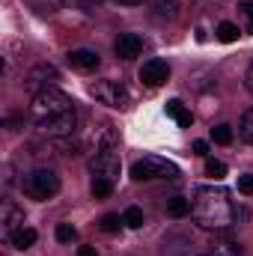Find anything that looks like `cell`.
<instances>
[{
    "mask_svg": "<svg viewBox=\"0 0 253 256\" xmlns=\"http://www.w3.org/2000/svg\"><path fill=\"white\" fill-rule=\"evenodd\" d=\"M120 224H126L120 214H104V218L98 220V226H102L104 232H116V230H120Z\"/></svg>",
    "mask_w": 253,
    "mask_h": 256,
    "instance_id": "obj_24",
    "label": "cell"
},
{
    "mask_svg": "<svg viewBox=\"0 0 253 256\" xmlns=\"http://www.w3.org/2000/svg\"><path fill=\"white\" fill-rule=\"evenodd\" d=\"M238 134H242L244 143H250L253 146V108L250 110H244V116H242V122H238Z\"/></svg>",
    "mask_w": 253,
    "mask_h": 256,
    "instance_id": "obj_18",
    "label": "cell"
},
{
    "mask_svg": "<svg viewBox=\"0 0 253 256\" xmlns=\"http://www.w3.org/2000/svg\"><path fill=\"white\" fill-rule=\"evenodd\" d=\"M21 226H24V208L6 200V202L0 206V230H3V236L12 238Z\"/></svg>",
    "mask_w": 253,
    "mask_h": 256,
    "instance_id": "obj_8",
    "label": "cell"
},
{
    "mask_svg": "<svg viewBox=\"0 0 253 256\" xmlns=\"http://www.w3.org/2000/svg\"><path fill=\"white\" fill-rule=\"evenodd\" d=\"M190 214L202 230H230L236 224V206L226 188H196L190 200Z\"/></svg>",
    "mask_w": 253,
    "mask_h": 256,
    "instance_id": "obj_1",
    "label": "cell"
},
{
    "mask_svg": "<svg viewBox=\"0 0 253 256\" xmlns=\"http://www.w3.org/2000/svg\"><path fill=\"white\" fill-rule=\"evenodd\" d=\"M206 173H208L212 179H224V176H226V164L218 161V158H208V161H206Z\"/></svg>",
    "mask_w": 253,
    "mask_h": 256,
    "instance_id": "obj_21",
    "label": "cell"
},
{
    "mask_svg": "<svg viewBox=\"0 0 253 256\" xmlns=\"http://www.w3.org/2000/svg\"><path fill=\"white\" fill-rule=\"evenodd\" d=\"M122 220H126V226H131V230H140V226H143V212H140L137 206H131V208H126Z\"/></svg>",
    "mask_w": 253,
    "mask_h": 256,
    "instance_id": "obj_20",
    "label": "cell"
},
{
    "mask_svg": "<svg viewBox=\"0 0 253 256\" xmlns=\"http://www.w3.org/2000/svg\"><path fill=\"white\" fill-rule=\"evenodd\" d=\"M78 256H98V250L92 244H84V248H78Z\"/></svg>",
    "mask_w": 253,
    "mask_h": 256,
    "instance_id": "obj_30",
    "label": "cell"
},
{
    "mask_svg": "<svg viewBox=\"0 0 253 256\" xmlns=\"http://www.w3.org/2000/svg\"><path fill=\"white\" fill-rule=\"evenodd\" d=\"M164 110H167V116H170V120H173V122H176L179 128H190V122H194L190 110L185 108V104H182V102H179V98H170Z\"/></svg>",
    "mask_w": 253,
    "mask_h": 256,
    "instance_id": "obj_14",
    "label": "cell"
},
{
    "mask_svg": "<svg viewBox=\"0 0 253 256\" xmlns=\"http://www.w3.org/2000/svg\"><path fill=\"white\" fill-rule=\"evenodd\" d=\"M114 51H116L120 60H134L143 51V39L137 33H120V39L114 42Z\"/></svg>",
    "mask_w": 253,
    "mask_h": 256,
    "instance_id": "obj_11",
    "label": "cell"
},
{
    "mask_svg": "<svg viewBox=\"0 0 253 256\" xmlns=\"http://www.w3.org/2000/svg\"><path fill=\"white\" fill-rule=\"evenodd\" d=\"M57 80H60V68H57V66L39 63V66H33V68L24 74V90H30V92L36 96V92H42V90L57 86Z\"/></svg>",
    "mask_w": 253,
    "mask_h": 256,
    "instance_id": "obj_6",
    "label": "cell"
},
{
    "mask_svg": "<svg viewBox=\"0 0 253 256\" xmlns=\"http://www.w3.org/2000/svg\"><path fill=\"white\" fill-rule=\"evenodd\" d=\"M21 188H24V194L30 200H51V196L60 194V176L51 167H36L33 173L24 176Z\"/></svg>",
    "mask_w": 253,
    "mask_h": 256,
    "instance_id": "obj_4",
    "label": "cell"
},
{
    "mask_svg": "<svg viewBox=\"0 0 253 256\" xmlns=\"http://www.w3.org/2000/svg\"><path fill=\"white\" fill-rule=\"evenodd\" d=\"M242 36V27L238 24H232V21H220L218 24V39L220 42H236Z\"/></svg>",
    "mask_w": 253,
    "mask_h": 256,
    "instance_id": "obj_17",
    "label": "cell"
},
{
    "mask_svg": "<svg viewBox=\"0 0 253 256\" xmlns=\"http://www.w3.org/2000/svg\"><path fill=\"white\" fill-rule=\"evenodd\" d=\"M238 191H242V194H253V173L238 176Z\"/></svg>",
    "mask_w": 253,
    "mask_h": 256,
    "instance_id": "obj_27",
    "label": "cell"
},
{
    "mask_svg": "<svg viewBox=\"0 0 253 256\" xmlns=\"http://www.w3.org/2000/svg\"><path fill=\"white\" fill-rule=\"evenodd\" d=\"M116 3H122V6H140L143 0H116Z\"/></svg>",
    "mask_w": 253,
    "mask_h": 256,
    "instance_id": "obj_32",
    "label": "cell"
},
{
    "mask_svg": "<svg viewBox=\"0 0 253 256\" xmlns=\"http://www.w3.org/2000/svg\"><path fill=\"white\" fill-rule=\"evenodd\" d=\"M212 140H214V143H220V146L232 143V131H230V126H214V128H212Z\"/></svg>",
    "mask_w": 253,
    "mask_h": 256,
    "instance_id": "obj_22",
    "label": "cell"
},
{
    "mask_svg": "<svg viewBox=\"0 0 253 256\" xmlns=\"http://www.w3.org/2000/svg\"><path fill=\"white\" fill-rule=\"evenodd\" d=\"M68 110H74V102L60 92V90H42V92H36L33 96V104H30V120L36 122V128L45 126L48 120H54V116H63Z\"/></svg>",
    "mask_w": 253,
    "mask_h": 256,
    "instance_id": "obj_2",
    "label": "cell"
},
{
    "mask_svg": "<svg viewBox=\"0 0 253 256\" xmlns=\"http://www.w3.org/2000/svg\"><path fill=\"white\" fill-rule=\"evenodd\" d=\"M158 9L164 15H176V0H158Z\"/></svg>",
    "mask_w": 253,
    "mask_h": 256,
    "instance_id": "obj_28",
    "label": "cell"
},
{
    "mask_svg": "<svg viewBox=\"0 0 253 256\" xmlns=\"http://www.w3.org/2000/svg\"><path fill=\"white\" fill-rule=\"evenodd\" d=\"M66 60H68L72 68H78V72H92V68H98V63H102V57L96 51H90V48H74V51H68Z\"/></svg>",
    "mask_w": 253,
    "mask_h": 256,
    "instance_id": "obj_12",
    "label": "cell"
},
{
    "mask_svg": "<svg viewBox=\"0 0 253 256\" xmlns=\"http://www.w3.org/2000/svg\"><path fill=\"white\" fill-rule=\"evenodd\" d=\"M92 146H96V152H116V146H120V137H116V131L114 126H102L92 131Z\"/></svg>",
    "mask_w": 253,
    "mask_h": 256,
    "instance_id": "obj_13",
    "label": "cell"
},
{
    "mask_svg": "<svg viewBox=\"0 0 253 256\" xmlns=\"http://www.w3.org/2000/svg\"><path fill=\"white\" fill-rule=\"evenodd\" d=\"M238 9H242V15L248 18V33H253V0H242Z\"/></svg>",
    "mask_w": 253,
    "mask_h": 256,
    "instance_id": "obj_26",
    "label": "cell"
},
{
    "mask_svg": "<svg viewBox=\"0 0 253 256\" xmlns=\"http://www.w3.org/2000/svg\"><path fill=\"white\" fill-rule=\"evenodd\" d=\"M48 137H72V131L78 128V114L74 110H68L63 116H54V120H48L45 126H39Z\"/></svg>",
    "mask_w": 253,
    "mask_h": 256,
    "instance_id": "obj_10",
    "label": "cell"
},
{
    "mask_svg": "<svg viewBox=\"0 0 253 256\" xmlns=\"http://www.w3.org/2000/svg\"><path fill=\"white\" fill-rule=\"evenodd\" d=\"M194 152H196V155H208V143H206V140H196V143H194Z\"/></svg>",
    "mask_w": 253,
    "mask_h": 256,
    "instance_id": "obj_29",
    "label": "cell"
},
{
    "mask_svg": "<svg viewBox=\"0 0 253 256\" xmlns=\"http://www.w3.org/2000/svg\"><path fill=\"white\" fill-rule=\"evenodd\" d=\"M12 248H18V250H27V248H33L36 244V230H30V226H21L12 238Z\"/></svg>",
    "mask_w": 253,
    "mask_h": 256,
    "instance_id": "obj_15",
    "label": "cell"
},
{
    "mask_svg": "<svg viewBox=\"0 0 253 256\" xmlns=\"http://www.w3.org/2000/svg\"><path fill=\"white\" fill-rule=\"evenodd\" d=\"M167 78H170V66H167V60H146L143 63V68H140V80L146 84V86H164L167 84Z\"/></svg>",
    "mask_w": 253,
    "mask_h": 256,
    "instance_id": "obj_9",
    "label": "cell"
},
{
    "mask_svg": "<svg viewBox=\"0 0 253 256\" xmlns=\"http://www.w3.org/2000/svg\"><path fill=\"white\" fill-rule=\"evenodd\" d=\"M78 238V230L72 226V224H57V242H74Z\"/></svg>",
    "mask_w": 253,
    "mask_h": 256,
    "instance_id": "obj_25",
    "label": "cell"
},
{
    "mask_svg": "<svg viewBox=\"0 0 253 256\" xmlns=\"http://www.w3.org/2000/svg\"><path fill=\"white\" fill-rule=\"evenodd\" d=\"M90 96H92L98 104H108V108H128V102H131V96H128L126 86H122L120 80H110V78L90 84Z\"/></svg>",
    "mask_w": 253,
    "mask_h": 256,
    "instance_id": "obj_5",
    "label": "cell"
},
{
    "mask_svg": "<svg viewBox=\"0 0 253 256\" xmlns=\"http://www.w3.org/2000/svg\"><path fill=\"white\" fill-rule=\"evenodd\" d=\"M244 86H248V90L253 92V63L248 66V72H244Z\"/></svg>",
    "mask_w": 253,
    "mask_h": 256,
    "instance_id": "obj_31",
    "label": "cell"
},
{
    "mask_svg": "<svg viewBox=\"0 0 253 256\" xmlns=\"http://www.w3.org/2000/svg\"><path fill=\"white\" fill-rule=\"evenodd\" d=\"M90 191H92L96 200H108V196L114 194V182H110V179H92V188H90Z\"/></svg>",
    "mask_w": 253,
    "mask_h": 256,
    "instance_id": "obj_19",
    "label": "cell"
},
{
    "mask_svg": "<svg viewBox=\"0 0 253 256\" xmlns=\"http://www.w3.org/2000/svg\"><path fill=\"white\" fill-rule=\"evenodd\" d=\"M214 256H242V248L236 242H220L214 244Z\"/></svg>",
    "mask_w": 253,
    "mask_h": 256,
    "instance_id": "obj_23",
    "label": "cell"
},
{
    "mask_svg": "<svg viewBox=\"0 0 253 256\" xmlns=\"http://www.w3.org/2000/svg\"><path fill=\"white\" fill-rule=\"evenodd\" d=\"M134 182H152V179H179V167L161 155H143L131 164Z\"/></svg>",
    "mask_w": 253,
    "mask_h": 256,
    "instance_id": "obj_3",
    "label": "cell"
},
{
    "mask_svg": "<svg viewBox=\"0 0 253 256\" xmlns=\"http://www.w3.org/2000/svg\"><path fill=\"white\" fill-rule=\"evenodd\" d=\"M188 212H190V200L179 196V194L167 200V214H170V218H185Z\"/></svg>",
    "mask_w": 253,
    "mask_h": 256,
    "instance_id": "obj_16",
    "label": "cell"
},
{
    "mask_svg": "<svg viewBox=\"0 0 253 256\" xmlns=\"http://www.w3.org/2000/svg\"><path fill=\"white\" fill-rule=\"evenodd\" d=\"M90 173L96 176V179H110V182H116L120 179V173H122V164H120V155L116 152H96L92 158H90Z\"/></svg>",
    "mask_w": 253,
    "mask_h": 256,
    "instance_id": "obj_7",
    "label": "cell"
}]
</instances>
